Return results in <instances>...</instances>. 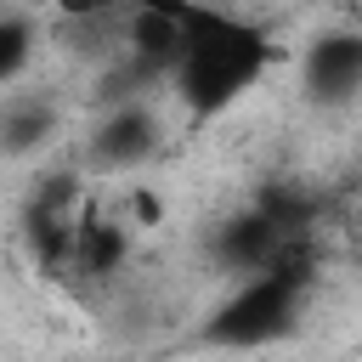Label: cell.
<instances>
[{"label":"cell","mask_w":362,"mask_h":362,"mask_svg":"<svg viewBox=\"0 0 362 362\" xmlns=\"http://www.w3.org/2000/svg\"><path fill=\"white\" fill-rule=\"evenodd\" d=\"M170 11H175V57L164 85L187 107V119L198 124L221 119L266 79L277 45L255 17H243L226 0H170Z\"/></svg>","instance_id":"1"},{"label":"cell","mask_w":362,"mask_h":362,"mask_svg":"<svg viewBox=\"0 0 362 362\" xmlns=\"http://www.w3.org/2000/svg\"><path fill=\"white\" fill-rule=\"evenodd\" d=\"M158 141H164V124H158L153 102H147V96H119V102L102 113V124L90 130L85 158H90L96 170H136V164H147V158L158 153Z\"/></svg>","instance_id":"2"},{"label":"cell","mask_w":362,"mask_h":362,"mask_svg":"<svg viewBox=\"0 0 362 362\" xmlns=\"http://www.w3.org/2000/svg\"><path fill=\"white\" fill-rule=\"evenodd\" d=\"M362 85V40L351 28L339 34H317L311 51H305V90L322 102V107H345Z\"/></svg>","instance_id":"3"},{"label":"cell","mask_w":362,"mask_h":362,"mask_svg":"<svg viewBox=\"0 0 362 362\" xmlns=\"http://www.w3.org/2000/svg\"><path fill=\"white\" fill-rule=\"evenodd\" d=\"M51 130H57V107H51L45 96H34V90H11V96H0V153L23 158V153L45 147Z\"/></svg>","instance_id":"4"},{"label":"cell","mask_w":362,"mask_h":362,"mask_svg":"<svg viewBox=\"0 0 362 362\" xmlns=\"http://www.w3.org/2000/svg\"><path fill=\"white\" fill-rule=\"evenodd\" d=\"M34 51H40V28H34V17H23V11H0V90L17 85V74L34 62Z\"/></svg>","instance_id":"5"},{"label":"cell","mask_w":362,"mask_h":362,"mask_svg":"<svg viewBox=\"0 0 362 362\" xmlns=\"http://www.w3.org/2000/svg\"><path fill=\"white\" fill-rule=\"evenodd\" d=\"M130 0H51V11H57V23H90V17H113V11H124Z\"/></svg>","instance_id":"6"}]
</instances>
